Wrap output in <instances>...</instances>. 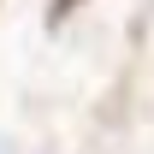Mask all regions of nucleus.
I'll return each instance as SVG.
<instances>
[{
  "label": "nucleus",
  "mask_w": 154,
  "mask_h": 154,
  "mask_svg": "<svg viewBox=\"0 0 154 154\" xmlns=\"http://www.w3.org/2000/svg\"><path fill=\"white\" fill-rule=\"evenodd\" d=\"M77 6H83V0H54V6H48V24H65Z\"/></svg>",
  "instance_id": "nucleus-1"
}]
</instances>
